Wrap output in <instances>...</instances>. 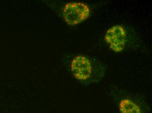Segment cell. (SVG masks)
Masks as SVG:
<instances>
[{"instance_id": "3957f363", "label": "cell", "mask_w": 152, "mask_h": 113, "mask_svg": "<svg viewBox=\"0 0 152 113\" xmlns=\"http://www.w3.org/2000/svg\"><path fill=\"white\" fill-rule=\"evenodd\" d=\"M71 70L74 77L79 81H86L89 78L92 71L90 60L84 56H77L71 63Z\"/></svg>"}, {"instance_id": "7a4b0ae2", "label": "cell", "mask_w": 152, "mask_h": 113, "mask_svg": "<svg viewBox=\"0 0 152 113\" xmlns=\"http://www.w3.org/2000/svg\"><path fill=\"white\" fill-rule=\"evenodd\" d=\"M127 33L124 27L115 25L109 28L104 35V40L109 48L115 53H120L125 48Z\"/></svg>"}, {"instance_id": "277c9868", "label": "cell", "mask_w": 152, "mask_h": 113, "mask_svg": "<svg viewBox=\"0 0 152 113\" xmlns=\"http://www.w3.org/2000/svg\"><path fill=\"white\" fill-rule=\"evenodd\" d=\"M121 113H141L140 106L136 103L129 99H124L119 104Z\"/></svg>"}, {"instance_id": "6da1fadb", "label": "cell", "mask_w": 152, "mask_h": 113, "mask_svg": "<svg viewBox=\"0 0 152 113\" xmlns=\"http://www.w3.org/2000/svg\"><path fill=\"white\" fill-rule=\"evenodd\" d=\"M91 11L87 4L80 2L66 4L63 10V15L66 23L69 26L77 25L88 19Z\"/></svg>"}]
</instances>
